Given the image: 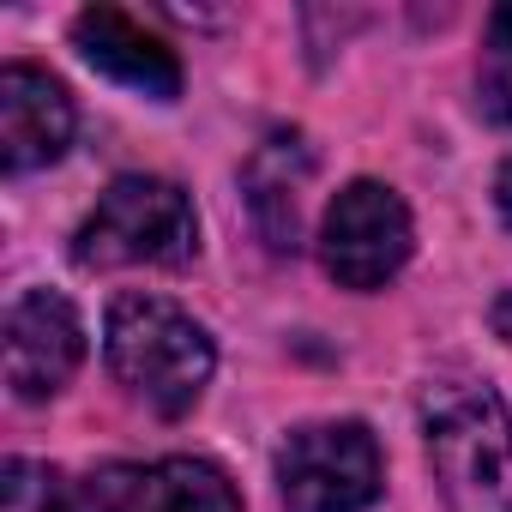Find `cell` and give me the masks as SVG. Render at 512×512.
Instances as JSON below:
<instances>
[{
    "label": "cell",
    "mask_w": 512,
    "mask_h": 512,
    "mask_svg": "<svg viewBox=\"0 0 512 512\" xmlns=\"http://www.w3.org/2000/svg\"><path fill=\"white\" fill-rule=\"evenodd\" d=\"M73 145V97L55 73L31 61L0 67V163L7 175L49 169Z\"/></svg>",
    "instance_id": "ba28073f"
},
{
    "label": "cell",
    "mask_w": 512,
    "mask_h": 512,
    "mask_svg": "<svg viewBox=\"0 0 512 512\" xmlns=\"http://www.w3.org/2000/svg\"><path fill=\"white\" fill-rule=\"evenodd\" d=\"M85 362V326L79 308L55 290H25L7 308V386L13 398L37 404L55 398Z\"/></svg>",
    "instance_id": "8992f818"
},
{
    "label": "cell",
    "mask_w": 512,
    "mask_h": 512,
    "mask_svg": "<svg viewBox=\"0 0 512 512\" xmlns=\"http://www.w3.org/2000/svg\"><path fill=\"white\" fill-rule=\"evenodd\" d=\"M494 332H500V338L512 344V290H506V296L494 302Z\"/></svg>",
    "instance_id": "5bb4252c"
},
{
    "label": "cell",
    "mask_w": 512,
    "mask_h": 512,
    "mask_svg": "<svg viewBox=\"0 0 512 512\" xmlns=\"http://www.w3.org/2000/svg\"><path fill=\"white\" fill-rule=\"evenodd\" d=\"M0 512H79L61 470L37 464V458H7L0 470Z\"/></svg>",
    "instance_id": "7c38bea8"
},
{
    "label": "cell",
    "mask_w": 512,
    "mask_h": 512,
    "mask_svg": "<svg viewBox=\"0 0 512 512\" xmlns=\"http://www.w3.org/2000/svg\"><path fill=\"white\" fill-rule=\"evenodd\" d=\"M428 470L446 512H512V404L482 380H434L422 392Z\"/></svg>",
    "instance_id": "6da1fadb"
},
{
    "label": "cell",
    "mask_w": 512,
    "mask_h": 512,
    "mask_svg": "<svg viewBox=\"0 0 512 512\" xmlns=\"http://www.w3.org/2000/svg\"><path fill=\"white\" fill-rule=\"evenodd\" d=\"M476 103L488 121L512 127V7L488 13V43H482V67H476Z\"/></svg>",
    "instance_id": "8fae6325"
},
{
    "label": "cell",
    "mask_w": 512,
    "mask_h": 512,
    "mask_svg": "<svg viewBox=\"0 0 512 512\" xmlns=\"http://www.w3.org/2000/svg\"><path fill=\"white\" fill-rule=\"evenodd\" d=\"M386 464L362 422H308L278 452V494L290 512H368Z\"/></svg>",
    "instance_id": "277c9868"
},
{
    "label": "cell",
    "mask_w": 512,
    "mask_h": 512,
    "mask_svg": "<svg viewBox=\"0 0 512 512\" xmlns=\"http://www.w3.org/2000/svg\"><path fill=\"white\" fill-rule=\"evenodd\" d=\"M91 512H241L235 482L205 458L157 464H103L85 482Z\"/></svg>",
    "instance_id": "52a82bcc"
},
{
    "label": "cell",
    "mask_w": 512,
    "mask_h": 512,
    "mask_svg": "<svg viewBox=\"0 0 512 512\" xmlns=\"http://www.w3.org/2000/svg\"><path fill=\"white\" fill-rule=\"evenodd\" d=\"M410 211L386 181H350L320 217V260L344 290H386L410 260Z\"/></svg>",
    "instance_id": "5b68a950"
},
{
    "label": "cell",
    "mask_w": 512,
    "mask_h": 512,
    "mask_svg": "<svg viewBox=\"0 0 512 512\" xmlns=\"http://www.w3.org/2000/svg\"><path fill=\"white\" fill-rule=\"evenodd\" d=\"M73 49L103 79H115V85H127L139 97H157V103L181 97V61H175V49L157 31H145L139 19H127L121 7H85L73 19Z\"/></svg>",
    "instance_id": "9c48e42d"
},
{
    "label": "cell",
    "mask_w": 512,
    "mask_h": 512,
    "mask_svg": "<svg viewBox=\"0 0 512 512\" xmlns=\"http://www.w3.org/2000/svg\"><path fill=\"white\" fill-rule=\"evenodd\" d=\"M494 205H500V217H506V229H512V157H506V169H500V181H494Z\"/></svg>",
    "instance_id": "4fadbf2b"
},
{
    "label": "cell",
    "mask_w": 512,
    "mask_h": 512,
    "mask_svg": "<svg viewBox=\"0 0 512 512\" xmlns=\"http://www.w3.org/2000/svg\"><path fill=\"white\" fill-rule=\"evenodd\" d=\"M103 356L109 374L157 416H187L217 368L211 332L163 296H115L103 320Z\"/></svg>",
    "instance_id": "7a4b0ae2"
},
{
    "label": "cell",
    "mask_w": 512,
    "mask_h": 512,
    "mask_svg": "<svg viewBox=\"0 0 512 512\" xmlns=\"http://www.w3.org/2000/svg\"><path fill=\"white\" fill-rule=\"evenodd\" d=\"M199 253L193 199L163 175H121L103 187L91 217L73 235V260L85 272L109 266H187Z\"/></svg>",
    "instance_id": "3957f363"
},
{
    "label": "cell",
    "mask_w": 512,
    "mask_h": 512,
    "mask_svg": "<svg viewBox=\"0 0 512 512\" xmlns=\"http://www.w3.org/2000/svg\"><path fill=\"white\" fill-rule=\"evenodd\" d=\"M290 157H302L296 139H272L260 157L247 163V199H253V223H260V235L278 247V253H296L302 241V223H296V187L302 175H290Z\"/></svg>",
    "instance_id": "30bf717a"
}]
</instances>
